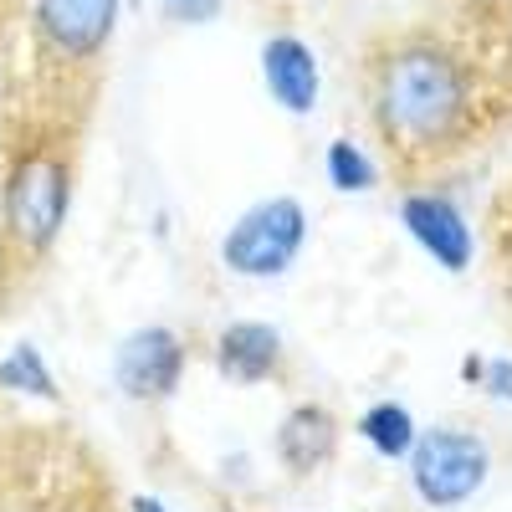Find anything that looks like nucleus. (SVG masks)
Wrapping results in <instances>:
<instances>
[{"label": "nucleus", "instance_id": "f3484780", "mask_svg": "<svg viewBox=\"0 0 512 512\" xmlns=\"http://www.w3.org/2000/svg\"><path fill=\"white\" fill-rule=\"evenodd\" d=\"M128 512H169L159 497H134V502H128Z\"/></svg>", "mask_w": 512, "mask_h": 512}, {"label": "nucleus", "instance_id": "9b49d317", "mask_svg": "<svg viewBox=\"0 0 512 512\" xmlns=\"http://www.w3.org/2000/svg\"><path fill=\"white\" fill-rule=\"evenodd\" d=\"M354 431H359V441H364L374 456L405 461L410 446H415V436H420V425H415V415H410L400 400H374V405L359 415Z\"/></svg>", "mask_w": 512, "mask_h": 512}, {"label": "nucleus", "instance_id": "39448f33", "mask_svg": "<svg viewBox=\"0 0 512 512\" xmlns=\"http://www.w3.org/2000/svg\"><path fill=\"white\" fill-rule=\"evenodd\" d=\"M123 0H31L36 47L57 62H93L118 31Z\"/></svg>", "mask_w": 512, "mask_h": 512}, {"label": "nucleus", "instance_id": "0eeeda50", "mask_svg": "<svg viewBox=\"0 0 512 512\" xmlns=\"http://www.w3.org/2000/svg\"><path fill=\"white\" fill-rule=\"evenodd\" d=\"M400 221H405L410 241L431 256L436 267H446V272H466V267H472L477 236H472V226H466L461 205L451 195H436V190L405 195L400 200Z\"/></svg>", "mask_w": 512, "mask_h": 512}, {"label": "nucleus", "instance_id": "7ed1b4c3", "mask_svg": "<svg viewBox=\"0 0 512 512\" xmlns=\"http://www.w3.org/2000/svg\"><path fill=\"white\" fill-rule=\"evenodd\" d=\"M308 246V210L297 195H267L231 221L221 236V267L246 282L282 277Z\"/></svg>", "mask_w": 512, "mask_h": 512}, {"label": "nucleus", "instance_id": "4468645a", "mask_svg": "<svg viewBox=\"0 0 512 512\" xmlns=\"http://www.w3.org/2000/svg\"><path fill=\"white\" fill-rule=\"evenodd\" d=\"M159 11L175 26H210L226 11V0H159Z\"/></svg>", "mask_w": 512, "mask_h": 512}, {"label": "nucleus", "instance_id": "ddd939ff", "mask_svg": "<svg viewBox=\"0 0 512 512\" xmlns=\"http://www.w3.org/2000/svg\"><path fill=\"white\" fill-rule=\"evenodd\" d=\"M323 169H328V185L344 190V195H364V190L379 185L374 159H369L364 144H354V139H333L328 154H323Z\"/></svg>", "mask_w": 512, "mask_h": 512}, {"label": "nucleus", "instance_id": "2eb2a0df", "mask_svg": "<svg viewBox=\"0 0 512 512\" xmlns=\"http://www.w3.org/2000/svg\"><path fill=\"white\" fill-rule=\"evenodd\" d=\"M482 390L502 405H512V359H487L482 364Z\"/></svg>", "mask_w": 512, "mask_h": 512}, {"label": "nucleus", "instance_id": "f8f14e48", "mask_svg": "<svg viewBox=\"0 0 512 512\" xmlns=\"http://www.w3.org/2000/svg\"><path fill=\"white\" fill-rule=\"evenodd\" d=\"M0 390L26 395V400H57V379H52V369H47L36 344H16L0 359Z\"/></svg>", "mask_w": 512, "mask_h": 512}, {"label": "nucleus", "instance_id": "6e6552de", "mask_svg": "<svg viewBox=\"0 0 512 512\" xmlns=\"http://www.w3.org/2000/svg\"><path fill=\"white\" fill-rule=\"evenodd\" d=\"M262 82L282 113L292 118H308L318 108V93H323V67H318V52L308 47L303 36L292 31H277L262 41Z\"/></svg>", "mask_w": 512, "mask_h": 512}, {"label": "nucleus", "instance_id": "20e7f679", "mask_svg": "<svg viewBox=\"0 0 512 512\" xmlns=\"http://www.w3.org/2000/svg\"><path fill=\"white\" fill-rule=\"evenodd\" d=\"M410 487L425 507L451 512L461 502H472L487 477H492V451L477 431H461V425H436V431H420L410 446Z\"/></svg>", "mask_w": 512, "mask_h": 512}, {"label": "nucleus", "instance_id": "9d476101", "mask_svg": "<svg viewBox=\"0 0 512 512\" xmlns=\"http://www.w3.org/2000/svg\"><path fill=\"white\" fill-rule=\"evenodd\" d=\"M282 359H287V349H282V333L272 323L241 318V323H226L216 333V369L231 384H267L282 369Z\"/></svg>", "mask_w": 512, "mask_h": 512}, {"label": "nucleus", "instance_id": "1a4fd4ad", "mask_svg": "<svg viewBox=\"0 0 512 512\" xmlns=\"http://www.w3.org/2000/svg\"><path fill=\"white\" fill-rule=\"evenodd\" d=\"M338 436H344L338 415L328 405H318V400H303V405H292L282 415L277 436H272V451H277V461L287 466L292 477H313L338 456Z\"/></svg>", "mask_w": 512, "mask_h": 512}, {"label": "nucleus", "instance_id": "dca6fc26", "mask_svg": "<svg viewBox=\"0 0 512 512\" xmlns=\"http://www.w3.org/2000/svg\"><path fill=\"white\" fill-rule=\"evenodd\" d=\"M482 364H487V359H477V354H472V359H461V379H472V384H482Z\"/></svg>", "mask_w": 512, "mask_h": 512}, {"label": "nucleus", "instance_id": "423d86ee", "mask_svg": "<svg viewBox=\"0 0 512 512\" xmlns=\"http://www.w3.org/2000/svg\"><path fill=\"white\" fill-rule=\"evenodd\" d=\"M185 364H190L185 338L175 328H164V323H149V328H134L118 344V354H113V384H118L128 400L159 405V400H169V395L180 390Z\"/></svg>", "mask_w": 512, "mask_h": 512}, {"label": "nucleus", "instance_id": "f257e3e1", "mask_svg": "<svg viewBox=\"0 0 512 512\" xmlns=\"http://www.w3.org/2000/svg\"><path fill=\"white\" fill-rule=\"evenodd\" d=\"M472 113V77L466 62L441 41H400L374 67V123L400 154L446 149Z\"/></svg>", "mask_w": 512, "mask_h": 512}, {"label": "nucleus", "instance_id": "f03ea898", "mask_svg": "<svg viewBox=\"0 0 512 512\" xmlns=\"http://www.w3.org/2000/svg\"><path fill=\"white\" fill-rule=\"evenodd\" d=\"M72 210V164L67 154L36 144L26 154H16L6 190H0V221H6V241L21 256H47L67 226Z\"/></svg>", "mask_w": 512, "mask_h": 512}]
</instances>
